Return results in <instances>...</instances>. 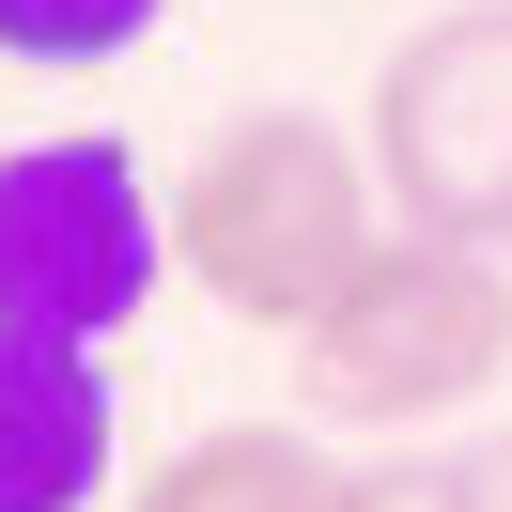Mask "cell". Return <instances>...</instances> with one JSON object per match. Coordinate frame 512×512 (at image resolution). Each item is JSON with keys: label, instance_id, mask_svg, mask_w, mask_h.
Here are the masks:
<instances>
[{"label": "cell", "instance_id": "cell-1", "mask_svg": "<svg viewBox=\"0 0 512 512\" xmlns=\"http://www.w3.org/2000/svg\"><path fill=\"white\" fill-rule=\"evenodd\" d=\"M373 249H388V187L357 125H326V109H233L171 187V280L264 342H295Z\"/></svg>", "mask_w": 512, "mask_h": 512}, {"label": "cell", "instance_id": "cell-2", "mask_svg": "<svg viewBox=\"0 0 512 512\" xmlns=\"http://www.w3.org/2000/svg\"><path fill=\"white\" fill-rule=\"evenodd\" d=\"M512 388V249L388 218V249L295 326V404L357 435H435Z\"/></svg>", "mask_w": 512, "mask_h": 512}, {"label": "cell", "instance_id": "cell-3", "mask_svg": "<svg viewBox=\"0 0 512 512\" xmlns=\"http://www.w3.org/2000/svg\"><path fill=\"white\" fill-rule=\"evenodd\" d=\"M171 280V202L125 140H16L0 156V326L47 342H125Z\"/></svg>", "mask_w": 512, "mask_h": 512}, {"label": "cell", "instance_id": "cell-4", "mask_svg": "<svg viewBox=\"0 0 512 512\" xmlns=\"http://www.w3.org/2000/svg\"><path fill=\"white\" fill-rule=\"evenodd\" d=\"M357 156H373L388 218L497 249V202H512V0H450V16H419L388 47L373 109H357Z\"/></svg>", "mask_w": 512, "mask_h": 512}, {"label": "cell", "instance_id": "cell-5", "mask_svg": "<svg viewBox=\"0 0 512 512\" xmlns=\"http://www.w3.org/2000/svg\"><path fill=\"white\" fill-rule=\"evenodd\" d=\"M109 466H125V419H109V342L0 326V512H94Z\"/></svg>", "mask_w": 512, "mask_h": 512}, {"label": "cell", "instance_id": "cell-6", "mask_svg": "<svg viewBox=\"0 0 512 512\" xmlns=\"http://www.w3.org/2000/svg\"><path fill=\"white\" fill-rule=\"evenodd\" d=\"M326 497H342V466L311 419H202L171 466H140L125 512H326Z\"/></svg>", "mask_w": 512, "mask_h": 512}, {"label": "cell", "instance_id": "cell-7", "mask_svg": "<svg viewBox=\"0 0 512 512\" xmlns=\"http://www.w3.org/2000/svg\"><path fill=\"white\" fill-rule=\"evenodd\" d=\"M171 0H0V63H32V78H94L125 63V47H156Z\"/></svg>", "mask_w": 512, "mask_h": 512}, {"label": "cell", "instance_id": "cell-8", "mask_svg": "<svg viewBox=\"0 0 512 512\" xmlns=\"http://www.w3.org/2000/svg\"><path fill=\"white\" fill-rule=\"evenodd\" d=\"M326 512H481V481H466V450L388 435L373 466H342V497H326Z\"/></svg>", "mask_w": 512, "mask_h": 512}, {"label": "cell", "instance_id": "cell-9", "mask_svg": "<svg viewBox=\"0 0 512 512\" xmlns=\"http://www.w3.org/2000/svg\"><path fill=\"white\" fill-rule=\"evenodd\" d=\"M466 481H481V512H512V435H497V450H466Z\"/></svg>", "mask_w": 512, "mask_h": 512}, {"label": "cell", "instance_id": "cell-10", "mask_svg": "<svg viewBox=\"0 0 512 512\" xmlns=\"http://www.w3.org/2000/svg\"><path fill=\"white\" fill-rule=\"evenodd\" d=\"M497 249H512V202H497Z\"/></svg>", "mask_w": 512, "mask_h": 512}]
</instances>
